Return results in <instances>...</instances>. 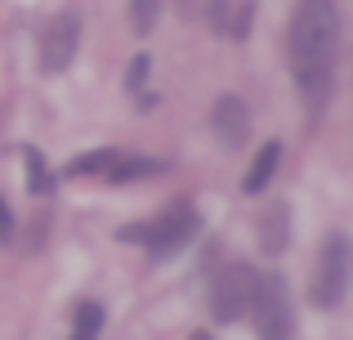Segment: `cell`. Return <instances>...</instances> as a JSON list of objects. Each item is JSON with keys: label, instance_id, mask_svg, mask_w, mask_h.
Returning <instances> with one entry per match:
<instances>
[{"label": "cell", "instance_id": "1", "mask_svg": "<svg viewBox=\"0 0 353 340\" xmlns=\"http://www.w3.org/2000/svg\"><path fill=\"white\" fill-rule=\"evenodd\" d=\"M286 54L309 112H322L336 86V59H340V9L336 0H300L286 32Z\"/></svg>", "mask_w": 353, "mask_h": 340}, {"label": "cell", "instance_id": "2", "mask_svg": "<svg viewBox=\"0 0 353 340\" xmlns=\"http://www.w3.org/2000/svg\"><path fill=\"white\" fill-rule=\"evenodd\" d=\"M201 219L192 210V201H170L157 219H143V224H121L117 237L130 246H148L152 255H174L179 246H188L197 237Z\"/></svg>", "mask_w": 353, "mask_h": 340}, {"label": "cell", "instance_id": "3", "mask_svg": "<svg viewBox=\"0 0 353 340\" xmlns=\"http://www.w3.org/2000/svg\"><path fill=\"white\" fill-rule=\"evenodd\" d=\"M250 318H255L259 340H291L295 336V314H291V291L277 273H259L255 296H250Z\"/></svg>", "mask_w": 353, "mask_h": 340}, {"label": "cell", "instance_id": "4", "mask_svg": "<svg viewBox=\"0 0 353 340\" xmlns=\"http://www.w3.org/2000/svg\"><path fill=\"white\" fill-rule=\"evenodd\" d=\"M345 291H349V237L331 233L318 251V264H313L309 296L318 309H340L345 305Z\"/></svg>", "mask_w": 353, "mask_h": 340}, {"label": "cell", "instance_id": "5", "mask_svg": "<svg viewBox=\"0 0 353 340\" xmlns=\"http://www.w3.org/2000/svg\"><path fill=\"white\" fill-rule=\"evenodd\" d=\"M255 278H259V273L250 269L246 260H228L224 269L215 273V282H210V314H215L219 323H237V318L250 309Z\"/></svg>", "mask_w": 353, "mask_h": 340}, {"label": "cell", "instance_id": "6", "mask_svg": "<svg viewBox=\"0 0 353 340\" xmlns=\"http://www.w3.org/2000/svg\"><path fill=\"white\" fill-rule=\"evenodd\" d=\"M77 50H81V14L77 9H63L41 32V72H50V77L68 72L72 59H77Z\"/></svg>", "mask_w": 353, "mask_h": 340}, {"label": "cell", "instance_id": "7", "mask_svg": "<svg viewBox=\"0 0 353 340\" xmlns=\"http://www.w3.org/2000/svg\"><path fill=\"white\" fill-rule=\"evenodd\" d=\"M210 126H215V134H219L224 148H241L246 134H250V108H246V99L219 94L215 108H210Z\"/></svg>", "mask_w": 353, "mask_h": 340}, {"label": "cell", "instance_id": "8", "mask_svg": "<svg viewBox=\"0 0 353 340\" xmlns=\"http://www.w3.org/2000/svg\"><path fill=\"white\" fill-rule=\"evenodd\" d=\"M286 237H291V210H286V201H277V206H268L264 219H259V251L264 255H282Z\"/></svg>", "mask_w": 353, "mask_h": 340}, {"label": "cell", "instance_id": "9", "mask_svg": "<svg viewBox=\"0 0 353 340\" xmlns=\"http://www.w3.org/2000/svg\"><path fill=\"white\" fill-rule=\"evenodd\" d=\"M282 170V143H264V148L255 152V161H250V170L241 174V192H264L268 183H273V174Z\"/></svg>", "mask_w": 353, "mask_h": 340}, {"label": "cell", "instance_id": "10", "mask_svg": "<svg viewBox=\"0 0 353 340\" xmlns=\"http://www.w3.org/2000/svg\"><path fill=\"white\" fill-rule=\"evenodd\" d=\"M99 336H103V305H99V300H81V305L72 309L68 340H99Z\"/></svg>", "mask_w": 353, "mask_h": 340}, {"label": "cell", "instance_id": "11", "mask_svg": "<svg viewBox=\"0 0 353 340\" xmlns=\"http://www.w3.org/2000/svg\"><path fill=\"white\" fill-rule=\"evenodd\" d=\"M117 161H121V152L94 148V152H81V157H72L68 166H63V174H68V179H81V174H108Z\"/></svg>", "mask_w": 353, "mask_h": 340}, {"label": "cell", "instance_id": "12", "mask_svg": "<svg viewBox=\"0 0 353 340\" xmlns=\"http://www.w3.org/2000/svg\"><path fill=\"white\" fill-rule=\"evenodd\" d=\"M165 161H152V157H121L112 170H108V179L112 183H130V179H152V174H161Z\"/></svg>", "mask_w": 353, "mask_h": 340}, {"label": "cell", "instance_id": "13", "mask_svg": "<svg viewBox=\"0 0 353 340\" xmlns=\"http://www.w3.org/2000/svg\"><path fill=\"white\" fill-rule=\"evenodd\" d=\"M23 161H27V188H32L36 197H50L54 192V174H50V166H45V157L36 148H27Z\"/></svg>", "mask_w": 353, "mask_h": 340}, {"label": "cell", "instance_id": "14", "mask_svg": "<svg viewBox=\"0 0 353 340\" xmlns=\"http://www.w3.org/2000/svg\"><path fill=\"white\" fill-rule=\"evenodd\" d=\"M157 18H161V0H130V32L134 36H152Z\"/></svg>", "mask_w": 353, "mask_h": 340}, {"label": "cell", "instance_id": "15", "mask_svg": "<svg viewBox=\"0 0 353 340\" xmlns=\"http://www.w3.org/2000/svg\"><path fill=\"white\" fill-rule=\"evenodd\" d=\"M148 72H152V59H148V54H139V59H130V68H125V90H130V94H139V90H143Z\"/></svg>", "mask_w": 353, "mask_h": 340}, {"label": "cell", "instance_id": "16", "mask_svg": "<svg viewBox=\"0 0 353 340\" xmlns=\"http://www.w3.org/2000/svg\"><path fill=\"white\" fill-rule=\"evenodd\" d=\"M14 237V215H9V201L0 197V242H9Z\"/></svg>", "mask_w": 353, "mask_h": 340}, {"label": "cell", "instance_id": "17", "mask_svg": "<svg viewBox=\"0 0 353 340\" xmlns=\"http://www.w3.org/2000/svg\"><path fill=\"white\" fill-rule=\"evenodd\" d=\"M188 340H210V332H192V336H188Z\"/></svg>", "mask_w": 353, "mask_h": 340}]
</instances>
